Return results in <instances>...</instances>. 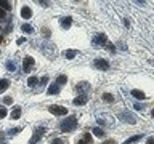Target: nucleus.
Segmentation results:
<instances>
[{"label":"nucleus","mask_w":154,"mask_h":144,"mask_svg":"<svg viewBox=\"0 0 154 144\" xmlns=\"http://www.w3.org/2000/svg\"><path fill=\"white\" fill-rule=\"evenodd\" d=\"M77 128V118L75 117H67L64 122L61 123V130L64 133H71Z\"/></svg>","instance_id":"1"},{"label":"nucleus","mask_w":154,"mask_h":144,"mask_svg":"<svg viewBox=\"0 0 154 144\" xmlns=\"http://www.w3.org/2000/svg\"><path fill=\"white\" fill-rule=\"evenodd\" d=\"M48 110L55 115H66L67 114V109H64L63 106H58V104H51L50 107H48Z\"/></svg>","instance_id":"2"},{"label":"nucleus","mask_w":154,"mask_h":144,"mask_svg":"<svg viewBox=\"0 0 154 144\" xmlns=\"http://www.w3.org/2000/svg\"><path fill=\"white\" fill-rule=\"evenodd\" d=\"M32 66H34V58H32V56H26V59H24V62H23L24 72H31Z\"/></svg>","instance_id":"3"},{"label":"nucleus","mask_w":154,"mask_h":144,"mask_svg":"<svg viewBox=\"0 0 154 144\" xmlns=\"http://www.w3.org/2000/svg\"><path fill=\"white\" fill-rule=\"evenodd\" d=\"M95 67H98V69H101V70H106L109 67V62L106 61V59H95Z\"/></svg>","instance_id":"4"},{"label":"nucleus","mask_w":154,"mask_h":144,"mask_svg":"<svg viewBox=\"0 0 154 144\" xmlns=\"http://www.w3.org/2000/svg\"><path fill=\"white\" fill-rule=\"evenodd\" d=\"M45 131L43 128H38V130H35V133H34V136L31 138V141H29V144H35L38 139H40V136H42V133Z\"/></svg>","instance_id":"5"},{"label":"nucleus","mask_w":154,"mask_h":144,"mask_svg":"<svg viewBox=\"0 0 154 144\" xmlns=\"http://www.w3.org/2000/svg\"><path fill=\"white\" fill-rule=\"evenodd\" d=\"M104 42H106V35H104V34H98V35H96V37L93 38L95 46H101Z\"/></svg>","instance_id":"6"},{"label":"nucleus","mask_w":154,"mask_h":144,"mask_svg":"<svg viewBox=\"0 0 154 144\" xmlns=\"http://www.w3.org/2000/svg\"><path fill=\"white\" fill-rule=\"evenodd\" d=\"M21 16L24 18V19H29L32 16V10L29 8V7H23L21 8Z\"/></svg>","instance_id":"7"},{"label":"nucleus","mask_w":154,"mask_h":144,"mask_svg":"<svg viewBox=\"0 0 154 144\" xmlns=\"http://www.w3.org/2000/svg\"><path fill=\"white\" fill-rule=\"evenodd\" d=\"M19 117H21V107H19V106H14L13 110H11V118L13 120H18Z\"/></svg>","instance_id":"8"},{"label":"nucleus","mask_w":154,"mask_h":144,"mask_svg":"<svg viewBox=\"0 0 154 144\" xmlns=\"http://www.w3.org/2000/svg\"><path fill=\"white\" fill-rule=\"evenodd\" d=\"M72 103H74L75 106H84L85 103H87V96L85 94H80V96H77V98L72 101Z\"/></svg>","instance_id":"9"},{"label":"nucleus","mask_w":154,"mask_h":144,"mask_svg":"<svg viewBox=\"0 0 154 144\" xmlns=\"http://www.w3.org/2000/svg\"><path fill=\"white\" fill-rule=\"evenodd\" d=\"M47 93L48 94H58V93H60V86H58L56 83H51L50 86H48Z\"/></svg>","instance_id":"10"},{"label":"nucleus","mask_w":154,"mask_h":144,"mask_svg":"<svg viewBox=\"0 0 154 144\" xmlns=\"http://www.w3.org/2000/svg\"><path fill=\"white\" fill-rule=\"evenodd\" d=\"M132 96L137 98V99H146V94H144L143 91H140V90H132Z\"/></svg>","instance_id":"11"},{"label":"nucleus","mask_w":154,"mask_h":144,"mask_svg":"<svg viewBox=\"0 0 154 144\" xmlns=\"http://www.w3.org/2000/svg\"><path fill=\"white\" fill-rule=\"evenodd\" d=\"M61 26L64 27V29H69L71 27V22H72V19L69 18V16H66V18H61Z\"/></svg>","instance_id":"12"},{"label":"nucleus","mask_w":154,"mask_h":144,"mask_svg":"<svg viewBox=\"0 0 154 144\" xmlns=\"http://www.w3.org/2000/svg\"><path fill=\"white\" fill-rule=\"evenodd\" d=\"M77 144H91V138H90V134H88V133H85V134H84V138L77 141Z\"/></svg>","instance_id":"13"},{"label":"nucleus","mask_w":154,"mask_h":144,"mask_svg":"<svg viewBox=\"0 0 154 144\" xmlns=\"http://www.w3.org/2000/svg\"><path fill=\"white\" fill-rule=\"evenodd\" d=\"M75 55H77L75 50H66L64 51V58H66V59H74Z\"/></svg>","instance_id":"14"},{"label":"nucleus","mask_w":154,"mask_h":144,"mask_svg":"<svg viewBox=\"0 0 154 144\" xmlns=\"http://www.w3.org/2000/svg\"><path fill=\"white\" fill-rule=\"evenodd\" d=\"M10 86V80H7V79H2L0 80V93H2V91H5Z\"/></svg>","instance_id":"15"},{"label":"nucleus","mask_w":154,"mask_h":144,"mask_svg":"<svg viewBox=\"0 0 154 144\" xmlns=\"http://www.w3.org/2000/svg\"><path fill=\"white\" fill-rule=\"evenodd\" d=\"M67 82V77L66 75H58V79H56V85L60 86V85H64Z\"/></svg>","instance_id":"16"},{"label":"nucleus","mask_w":154,"mask_h":144,"mask_svg":"<svg viewBox=\"0 0 154 144\" xmlns=\"http://www.w3.org/2000/svg\"><path fill=\"white\" fill-rule=\"evenodd\" d=\"M21 31L26 32V34H32L34 29H32V26H29V24H23V26H21Z\"/></svg>","instance_id":"17"},{"label":"nucleus","mask_w":154,"mask_h":144,"mask_svg":"<svg viewBox=\"0 0 154 144\" xmlns=\"http://www.w3.org/2000/svg\"><path fill=\"white\" fill-rule=\"evenodd\" d=\"M0 7H2V10L5 11V10L11 8V5H10V2H7V0H0Z\"/></svg>","instance_id":"18"},{"label":"nucleus","mask_w":154,"mask_h":144,"mask_svg":"<svg viewBox=\"0 0 154 144\" xmlns=\"http://www.w3.org/2000/svg\"><path fill=\"white\" fill-rule=\"evenodd\" d=\"M93 134H95V136H98V138H103L104 131H103L101 128H98V127H96V128H93Z\"/></svg>","instance_id":"19"},{"label":"nucleus","mask_w":154,"mask_h":144,"mask_svg":"<svg viewBox=\"0 0 154 144\" xmlns=\"http://www.w3.org/2000/svg\"><path fill=\"white\" fill-rule=\"evenodd\" d=\"M27 85H29V86H35V85H37V77H29Z\"/></svg>","instance_id":"20"},{"label":"nucleus","mask_w":154,"mask_h":144,"mask_svg":"<svg viewBox=\"0 0 154 144\" xmlns=\"http://www.w3.org/2000/svg\"><path fill=\"white\" fill-rule=\"evenodd\" d=\"M103 99H104V101H108V103H112V101H114L112 94H109V93H104V94H103Z\"/></svg>","instance_id":"21"},{"label":"nucleus","mask_w":154,"mask_h":144,"mask_svg":"<svg viewBox=\"0 0 154 144\" xmlns=\"http://www.w3.org/2000/svg\"><path fill=\"white\" fill-rule=\"evenodd\" d=\"M7 117V109L3 107V106H0V118Z\"/></svg>","instance_id":"22"},{"label":"nucleus","mask_w":154,"mask_h":144,"mask_svg":"<svg viewBox=\"0 0 154 144\" xmlns=\"http://www.w3.org/2000/svg\"><path fill=\"white\" fill-rule=\"evenodd\" d=\"M51 144H66V141H64V139H60V138H55L51 141Z\"/></svg>","instance_id":"23"},{"label":"nucleus","mask_w":154,"mask_h":144,"mask_svg":"<svg viewBox=\"0 0 154 144\" xmlns=\"http://www.w3.org/2000/svg\"><path fill=\"white\" fill-rule=\"evenodd\" d=\"M7 67H8L10 70H14V64H13L11 61H8V62H7Z\"/></svg>","instance_id":"24"},{"label":"nucleus","mask_w":154,"mask_h":144,"mask_svg":"<svg viewBox=\"0 0 154 144\" xmlns=\"http://www.w3.org/2000/svg\"><path fill=\"white\" fill-rule=\"evenodd\" d=\"M3 103H5V104H11V103H13V99L10 98V96H7V98L3 99Z\"/></svg>","instance_id":"25"},{"label":"nucleus","mask_w":154,"mask_h":144,"mask_svg":"<svg viewBox=\"0 0 154 144\" xmlns=\"http://www.w3.org/2000/svg\"><path fill=\"white\" fill-rule=\"evenodd\" d=\"M18 131H21V128H14V130H11V131H10V134H13V133H18Z\"/></svg>","instance_id":"26"},{"label":"nucleus","mask_w":154,"mask_h":144,"mask_svg":"<svg viewBox=\"0 0 154 144\" xmlns=\"http://www.w3.org/2000/svg\"><path fill=\"white\" fill-rule=\"evenodd\" d=\"M103 144H114V141H112V139H108V141H104Z\"/></svg>","instance_id":"27"},{"label":"nucleus","mask_w":154,"mask_h":144,"mask_svg":"<svg viewBox=\"0 0 154 144\" xmlns=\"http://www.w3.org/2000/svg\"><path fill=\"white\" fill-rule=\"evenodd\" d=\"M0 18H5V11H3L2 8H0Z\"/></svg>","instance_id":"28"},{"label":"nucleus","mask_w":154,"mask_h":144,"mask_svg":"<svg viewBox=\"0 0 154 144\" xmlns=\"http://www.w3.org/2000/svg\"><path fill=\"white\" fill-rule=\"evenodd\" d=\"M0 40H2V37H0Z\"/></svg>","instance_id":"29"}]
</instances>
